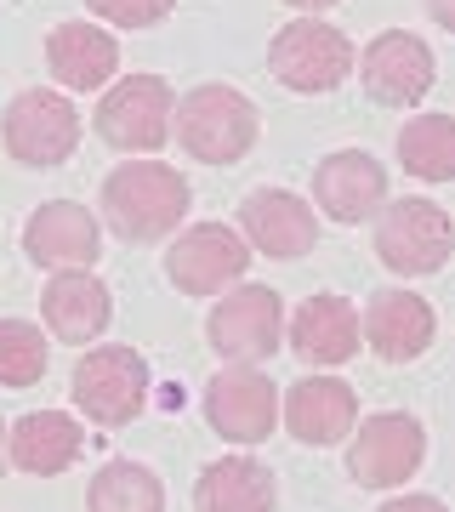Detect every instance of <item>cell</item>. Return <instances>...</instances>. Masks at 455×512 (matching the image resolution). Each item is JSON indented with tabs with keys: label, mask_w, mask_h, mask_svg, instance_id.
<instances>
[{
	"label": "cell",
	"mask_w": 455,
	"mask_h": 512,
	"mask_svg": "<svg viewBox=\"0 0 455 512\" xmlns=\"http://www.w3.org/2000/svg\"><path fill=\"white\" fill-rule=\"evenodd\" d=\"M433 330H438L433 302L416 296V291H376L370 308H364V319H359V336L382 353L387 365L421 359V353L433 348Z\"/></svg>",
	"instance_id": "15"
},
{
	"label": "cell",
	"mask_w": 455,
	"mask_h": 512,
	"mask_svg": "<svg viewBox=\"0 0 455 512\" xmlns=\"http://www.w3.org/2000/svg\"><path fill=\"white\" fill-rule=\"evenodd\" d=\"M40 313H46V330H52L57 342H74V348H86L91 336H103L114 319V296L109 285L86 268H63V274L46 279V291H40Z\"/></svg>",
	"instance_id": "16"
},
{
	"label": "cell",
	"mask_w": 455,
	"mask_h": 512,
	"mask_svg": "<svg viewBox=\"0 0 455 512\" xmlns=\"http://www.w3.org/2000/svg\"><path fill=\"white\" fill-rule=\"evenodd\" d=\"M273 501H279L273 473L251 456L211 461L194 484V512H273Z\"/></svg>",
	"instance_id": "22"
},
{
	"label": "cell",
	"mask_w": 455,
	"mask_h": 512,
	"mask_svg": "<svg viewBox=\"0 0 455 512\" xmlns=\"http://www.w3.org/2000/svg\"><path fill=\"white\" fill-rule=\"evenodd\" d=\"M427 12H433L438 29H450V35H455V0H427Z\"/></svg>",
	"instance_id": "28"
},
{
	"label": "cell",
	"mask_w": 455,
	"mask_h": 512,
	"mask_svg": "<svg viewBox=\"0 0 455 512\" xmlns=\"http://www.w3.org/2000/svg\"><path fill=\"white\" fill-rule=\"evenodd\" d=\"M285 6H296V12H325V6H336V0H285Z\"/></svg>",
	"instance_id": "29"
},
{
	"label": "cell",
	"mask_w": 455,
	"mask_h": 512,
	"mask_svg": "<svg viewBox=\"0 0 455 512\" xmlns=\"http://www.w3.org/2000/svg\"><path fill=\"white\" fill-rule=\"evenodd\" d=\"M0 467H6V433H0Z\"/></svg>",
	"instance_id": "30"
},
{
	"label": "cell",
	"mask_w": 455,
	"mask_h": 512,
	"mask_svg": "<svg viewBox=\"0 0 455 512\" xmlns=\"http://www.w3.org/2000/svg\"><path fill=\"white\" fill-rule=\"evenodd\" d=\"M86 6L103 23H114V29H154V23L171 18L177 0H86Z\"/></svg>",
	"instance_id": "26"
},
{
	"label": "cell",
	"mask_w": 455,
	"mask_h": 512,
	"mask_svg": "<svg viewBox=\"0 0 455 512\" xmlns=\"http://www.w3.org/2000/svg\"><path fill=\"white\" fill-rule=\"evenodd\" d=\"M171 143H182L194 160L205 165H234L251 154L256 143V109L251 97L234 92V86H194V92L177 103V120H171Z\"/></svg>",
	"instance_id": "2"
},
{
	"label": "cell",
	"mask_w": 455,
	"mask_h": 512,
	"mask_svg": "<svg viewBox=\"0 0 455 512\" xmlns=\"http://www.w3.org/2000/svg\"><path fill=\"white\" fill-rule=\"evenodd\" d=\"M364 92L376 97V103H387V109H410V103H421V97L433 92V52H427V40L410 35V29H382V35L364 46Z\"/></svg>",
	"instance_id": "12"
},
{
	"label": "cell",
	"mask_w": 455,
	"mask_h": 512,
	"mask_svg": "<svg viewBox=\"0 0 455 512\" xmlns=\"http://www.w3.org/2000/svg\"><path fill=\"white\" fill-rule=\"evenodd\" d=\"M46 63H52V74L69 92H97L120 69V46H114L109 29L74 18V23H57L52 35H46Z\"/></svg>",
	"instance_id": "20"
},
{
	"label": "cell",
	"mask_w": 455,
	"mask_h": 512,
	"mask_svg": "<svg viewBox=\"0 0 455 512\" xmlns=\"http://www.w3.org/2000/svg\"><path fill=\"white\" fill-rule=\"evenodd\" d=\"M399 160L421 183H450L455 177V114H416L399 131Z\"/></svg>",
	"instance_id": "23"
},
{
	"label": "cell",
	"mask_w": 455,
	"mask_h": 512,
	"mask_svg": "<svg viewBox=\"0 0 455 512\" xmlns=\"http://www.w3.org/2000/svg\"><path fill=\"white\" fill-rule=\"evenodd\" d=\"M86 512H165V484L143 461H109L91 478Z\"/></svg>",
	"instance_id": "24"
},
{
	"label": "cell",
	"mask_w": 455,
	"mask_h": 512,
	"mask_svg": "<svg viewBox=\"0 0 455 512\" xmlns=\"http://www.w3.org/2000/svg\"><path fill=\"white\" fill-rule=\"evenodd\" d=\"M205 336H211V348H217L228 365H262V359H273L279 342H285L279 291H268V285H234V291L211 308Z\"/></svg>",
	"instance_id": "7"
},
{
	"label": "cell",
	"mask_w": 455,
	"mask_h": 512,
	"mask_svg": "<svg viewBox=\"0 0 455 512\" xmlns=\"http://www.w3.org/2000/svg\"><path fill=\"white\" fill-rule=\"evenodd\" d=\"M46 376V336L29 319H0V387H35Z\"/></svg>",
	"instance_id": "25"
},
{
	"label": "cell",
	"mask_w": 455,
	"mask_h": 512,
	"mask_svg": "<svg viewBox=\"0 0 455 512\" xmlns=\"http://www.w3.org/2000/svg\"><path fill=\"white\" fill-rule=\"evenodd\" d=\"M268 69L279 86H291L302 97H319V92H336L347 74H353V40L336 29V23H319V18H296L285 23L268 46Z\"/></svg>",
	"instance_id": "4"
},
{
	"label": "cell",
	"mask_w": 455,
	"mask_h": 512,
	"mask_svg": "<svg viewBox=\"0 0 455 512\" xmlns=\"http://www.w3.org/2000/svg\"><path fill=\"white\" fill-rule=\"evenodd\" d=\"M177 92L160 74H126L103 103H97V137L120 154H160L171 143Z\"/></svg>",
	"instance_id": "3"
},
{
	"label": "cell",
	"mask_w": 455,
	"mask_h": 512,
	"mask_svg": "<svg viewBox=\"0 0 455 512\" xmlns=\"http://www.w3.org/2000/svg\"><path fill=\"white\" fill-rule=\"evenodd\" d=\"M0 143L23 165H63L80 148V114L63 92H18L6 103Z\"/></svg>",
	"instance_id": "8"
},
{
	"label": "cell",
	"mask_w": 455,
	"mask_h": 512,
	"mask_svg": "<svg viewBox=\"0 0 455 512\" xmlns=\"http://www.w3.org/2000/svg\"><path fill=\"white\" fill-rule=\"evenodd\" d=\"M251 268V245L228 222H200L165 251V274L182 296H217L239 285V274Z\"/></svg>",
	"instance_id": "9"
},
{
	"label": "cell",
	"mask_w": 455,
	"mask_h": 512,
	"mask_svg": "<svg viewBox=\"0 0 455 512\" xmlns=\"http://www.w3.org/2000/svg\"><path fill=\"white\" fill-rule=\"evenodd\" d=\"M148 404V359L137 348H91L74 365V410L91 427H126Z\"/></svg>",
	"instance_id": "5"
},
{
	"label": "cell",
	"mask_w": 455,
	"mask_h": 512,
	"mask_svg": "<svg viewBox=\"0 0 455 512\" xmlns=\"http://www.w3.org/2000/svg\"><path fill=\"white\" fill-rule=\"evenodd\" d=\"M80 450H86V427L74 416H63V410H35V416H23L6 433V461L35 478L69 473L74 461H80Z\"/></svg>",
	"instance_id": "19"
},
{
	"label": "cell",
	"mask_w": 455,
	"mask_h": 512,
	"mask_svg": "<svg viewBox=\"0 0 455 512\" xmlns=\"http://www.w3.org/2000/svg\"><path fill=\"white\" fill-rule=\"evenodd\" d=\"M376 512H450L438 495H404V501H387V507H376Z\"/></svg>",
	"instance_id": "27"
},
{
	"label": "cell",
	"mask_w": 455,
	"mask_h": 512,
	"mask_svg": "<svg viewBox=\"0 0 455 512\" xmlns=\"http://www.w3.org/2000/svg\"><path fill=\"white\" fill-rule=\"evenodd\" d=\"M421 461H427V433L416 416H370L353 433L347 473L364 490H399L421 473Z\"/></svg>",
	"instance_id": "10"
},
{
	"label": "cell",
	"mask_w": 455,
	"mask_h": 512,
	"mask_svg": "<svg viewBox=\"0 0 455 512\" xmlns=\"http://www.w3.org/2000/svg\"><path fill=\"white\" fill-rule=\"evenodd\" d=\"M455 251V222L444 205L433 200H393L376 222V256H382L393 274H438Z\"/></svg>",
	"instance_id": "6"
},
{
	"label": "cell",
	"mask_w": 455,
	"mask_h": 512,
	"mask_svg": "<svg viewBox=\"0 0 455 512\" xmlns=\"http://www.w3.org/2000/svg\"><path fill=\"white\" fill-rule=\"evenodd\" d=\"M205 421L228 444H262L273 433V421H279V393H273L262 370L228 365L205 382Z\"/></svg>",
	"instance_id": "11"
},
{
	"label": "cell",
	"mask_w": 455,
	"mask_h": 512,
	"mask_svg": "<svg viewBox=\"0 0 455 512\" xmlns=\"http://www.w3.org/2000/svg\"><path fill=\"white\" fill-rule=\"evenodd\" d=\"M239 234L262 256L291 262V256H308L319 245V217L308 211V200H296L285 188H256L251 200L239 205Z\"/></svg>",
	"instance_id": "14"
},
{
	"label": "cell",
	"mask_w": 455,
	"mask_h": 512,
	"mask_svg": "<svg viewBox=\"0 0 455 512\" xmlns=\"http://www.w3.org/2000/svg\"><path fill=\"white\" fill-rule=\"evenodd\" d=\"M23 256L35 268H52V274H63V268H91L103 256V222L74 200L40 205L35 217L23 222Z\"/></svg>",
	"instance_id": "13"
},
{
	"label": "cell",
	"mask_w": 455,
	"mask_h": 512,
	"mask_svg": "<svg viewBox=\"0 0 455 512\" xmlns=\"http://www.w3.org/2000/svg\"><path fill=\"white\" fill-rule=\"evenodd\" d=\"M313 194L325 205V217L336 222H364L387 205V171L376 154H359V148H342V154H325L319 171H313Z\"/></svg>",
	"instance_id": "17"
},
{
	"label": "cell",
	"mask_w": 455,
	"mask_h": 512,
	"mask_svg": "<svg viewBox=\"0 0 455 512\" xmlns=\"http://www.w3.org/2000/svg\"><path fill=\"white\" fill-rule=\"evenodd\" d=\"M291 348L308 365H347L359 353V308L347 296H308L291 319Z\"/></svg>",
	"instance_id": "21"
},
{
	"label": "cell",
	"mask_w": 455,
	"mask_h": 512,
	"mask_svg": "<svg viewBox=\"0 0 455 512\" xmlns=\"http://www.w3.org/2000/svg\"><path fill=\"white\" fill-rule=\"evenodd\" d=\"M188 205H194V188L160 160H126L103 177V217L131 245H154L171 228H182Z\"/></svg>",
	"instance_id": "1"
},
{
	"label": "cell",
	"mask_w": 455,
	"mask_h": 512,
	"mask_svg": "<svg viewBox=\"0 0 455 512\" xmlns=\"http://www.w3.org/2000/svg\"><path fill=\"white\" fill-rule=\"evenodd\" d=\"M279 416L302 444H342L359 427V399H353V387L342 376H302L285 393Z\"/></svg>",
	"instance_id": "18"
}]
</instances>
